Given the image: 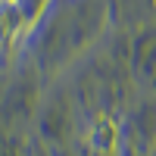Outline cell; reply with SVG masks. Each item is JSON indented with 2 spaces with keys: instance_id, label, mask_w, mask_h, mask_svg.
<instances>
[{
  "instance_id": "obj_3",
  "label": "cell",
  "mask_w": 156,
  "mask_h": 156,
  "mask_svg": "<svg viewBox=\"0 0 156 156\" xmlns=\"http://www.w3.org/2000/svg\"><path fill=\"white\" fill-rule=\"evenodd\" d=\"M6 3H19V0H6Z\"/></svg>"
},
{
  "instance_id": "obj_2",
  "label": "cell",
  "mask_w": 156,
  "mask_h": 156,
  "mask_svg": "<svg viewBox=\"0 0 156 156\" xmlns=\"http://www.w3.org/2000/svg\"><path fill=\"white\" fill-rule=\"evenodd\" d=\"M22 25V12L16 3H6V0H0V44H9L12 37H16Z\"/></svg>"
},
{
  "instance_id": "obj_1",
  "label": "cell",
  "mask_w": 156,
  "mask_h": 156,
  "mask_svg": "<svg viewBox=\"0 0 156 156\" xmlns=\"http://www.w3.org/2000/svg\"><path fill=\"white\" fill-rule=\"evenodd\" d=\"M87 140H90V147H94V150H100V153H112L115 144H119V125L112 122V115H97L94 125H90Z\"/></svg>"
}]
</instances>
